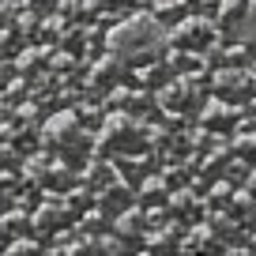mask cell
I'll return each mask as SVG.
<instances>
[{"label":"cell","mask_w":256,"mask_h":256,"mask_svg":"<svg viewBox=\"0 0 256 256\" xmlns=\"http://www.w3.org/2000/svg\"><path fill=\"white\" fill-rule=\"evenodd\" d=\"M170 42L166 26L158 23L154 16H147V12H136V16L120 19L117 26H110V34H106V49H110V56H117L120 64H136V60H151L154 53H162Z\"/></svg>","instance_id":"cell-1"},{"label":"cell","mask_w":256,"mask_h":256,"mask_svg":"<svg viewBox=\"0 0 256 256\" xmlns=\"http://www.w3.org/2000/svg\"><path fill=\"white\" fill-rule=\"evenodd\" d=\"M87 128H83V120H80V113L76 110H60V113H53V117L42 124V144L49 147V151H56V154H64V166L68 162H76L83 151H87Z\"/></svg>","instance_id":"cell-2"},{"label":"cell","mask_w":256,"mask_h":256,"mask_svg":"<svg viewBox=\"0 0 256 256\" xmlns=\"http://www.w3.org/2000/svg\"><path fill=\"white\" fill-rule=\"evenodd\" d=\"M98 151L110 158H128V154H144V128L140 120L124 117V113H110L98 128Z\"/></svg>","instance_id":"cell-3"},{"label":"cell","mask_w":256,"mask_h":256,"mask_svg":"<svg viewBox=\"0 0 256 256\" xmlns=\"http://www.w3.org/2000/svg\"><path fill=\"white\" fill-rule=\"evenodd\" d=\"M72 222H76V215L68 211L64 196H46L30 211V234H42V238H53V234H60L64 226H72Z\"/></svg>","instance_id":"cell-4"},{"label":"cell","mask_w":256,"mask_h":256,"mask_svg":"<svg viewBox=\"0 0 256 256\" xmlns=\"http://www.w3.org/2000/svg\"><path fill=\"white\" fill-rule=\"evenodd\" d=\"M211 87H215V98H218V102L238 106V102H245V98H252V90H256V76L241 72V68H222V72L211 80Z\"/></svg>","instance_id":"cell-5"},{"label":"cell","mask_w":256,"mask_h":256,"mask_svg":"<svg viewBox=\"0 0 256 256\" xmlns=\"http://www.w3.org/2000/svg\"><path fill=\"white\" fill-rule=\"evenodd\" d=\"M158 106L166 113H200L204 98H200V90H196L192 80H170L158 90Z\"/></svg>","instance_id":"cell-6"},{"label":"cell","mask_w":256,"mask_h":256,"mask_svg":"<svg viewBox=\"0 0 256 256\" xmlns=\"http://www.w3.org/2000/svg\"><path fill=\"white\" fill-rule=\"evenodd\" d=\"M200 128L208 136H222V132H234L238 128V106H226L218 98L200 106Z\"/></svg>","instance_id":"cell-7"},{"label":"cell","mask_w":256,"mask_h":256,"mask_svg":"<svg viewBox=\"0 0 256 256\" xmlns=\"http://www.w3.org/2000/svg\"><path fill=\"white\" fill-rule=\"evenodd\" d=\"M222 252H226V248L211 238V230H208L204 222H196V226L181 238V256H222Z\"/></svg>","instance_id":"cell-8"},{"label":"cell","mask_w":256,"mask_h":256,"mask_svg":"<svg viewBox=\"0 0 256 256\" xmlns=\"http://www.w3.org/2000/svg\"><path fill=\"white\" fill-rule=\"evenodd\" d=\"M124 76H128V68L117 60V56H110V53H106L102 60L94 64V76H90V80H94V83H102V87H110V90H117Z\"/></svg>","instance_id":"cell-9"},{"label":"cell","mask_w":256,"mask_h":256,"mask_svg":"<svg viewBox=\"0 0 256 256\" xmlns=\"http://www.w3.org/2000/svg\"><path fill=\"white\" fill-rule=\"evenodd\" d=\"M0 234L4 238H34L30 234V215L26 211H19V208H4V215H0Z\"/></svg>","instance_id":"cell-10"},{"label":"cell","mask_w":256,"mask_h":256,"mask_svg":"<svg viewBox=\"0 0 256 256\" xmlns=\"http://www.w3.org/2000/svg\"><path fill=\"white\" fill-rule=\"evenodd\" d=\"M208 38H211V26L204 23V19H188V23H181L174 30V42H177V46H188V49L204 46Z\"/></svg>","instance_id":"cell-11"},{"label":"cell","mask_w":256,"mask_h":256,"mask_svg":"<svg viewBox=\"0 0 256 256\" xmlns=\"http://www.w3.org/2000/svg\"><path fill=\"white\" fill-rule=\"evenodd\" d=\"M64 256H106L102 238H94V234H76V238L64 245Z\"/></svg>","instance_id":"cell-12"},{"label":"cell","mask_w":256,"mask_h":256,"mask_svg":"<svg viewBox=\"0 0 256 256\" xmlns=\"http://www.w3.org/2000/svg\"><path fill=\"white\" fill-rule=\"evenodd\" d=\"M234 38L241 42V46H256V0H248V8H245V16L234 23Z\"/></svg>","instance_id":"cell-13"},{"label":"cell","mask_w":256,"mask_h":256,"mask_svg":"<svg viewBox=\"0 0 256 256\" xmlns=\"http://www.w3.org/2000/svg\"><path fill=\"white\" fill-rule=\"evenodd\" d=\"M245 8H248V0H222V4H218V23H222L226 30H234V23L245 16Z\"/></svg>","instance_id":"cell-14"},{"label":"cell","mask_w":256,"mask_h":256,"mask_svg":"<svg viewBox=\"0 0 256 256\" xmlns=\"http://www.w3.org/2000/svg\"><path fill=\"white\" fill-rule=\"evenodd\" d=\"M4 256H46V248H42V241H34V238H16L8 248H4Z\"/></svg>","instance_id":"cell-15"},{"label":"cell","mask_w":256,"mask_h":256,"mask_svg":"<svg viewBox=\"0 0 256 256\" xmlns=\"http://www.w3.org/2000/svg\"><path fill=\"white\" fill-rule=\"evenodd\" d=\"M245 196L256 204V170H245Z\"/></svg>","instance_id":"cell-16"},{"label":"cell","mask_w":256,"mask_h":256,"mask_svg":"<svg viewBox=\"0 0 256 256\" xmlns=\"http://www.w3.org/2000/svg\"><path fill=\"white\" fill-rule=\"evenodd\" d=\"M12 46V30H0V49H8Z\"/></svg>","instance_id":"cell-17"},{"label":"cell","mask_w":256,"mask_h":256,"mask_svg":"<svg viewBox=\"0 0 256 256\" xmlns=\"http://www.w3.org/2000/svg\"><path fill=\"white\" fill-rule=\"evenodd\" d=\"M248 256H256V234H252V241H248Z\"/></svg>","instance_id":"cell-18"},{"label":"cell","mask_w":256,"mask_h":256,"mask_svg":"<svg viewBox=\"0 0 256 256\" xmlns=\"http://www.w3.org/2000/svg\"><path fill=\"white\" fill-rule=\"evenodd\" d=\"M132 256H147V252H144V248H140V252H132Z\"/></svg>","instance_id":"cell-19"},{"label":"cell","mask_w":256,"mask_h":256,"mask_svg":"<svg viewBox=\"0 0 256 256\" xmlns=\"http://www.w3.org/2000/svg\"><path fill=\"white\" fill-rule=\"evenodd\" d=\"M0 215H4V200H0Z\"/></svg>","instance_id":"cell-20"}]
</instances>
